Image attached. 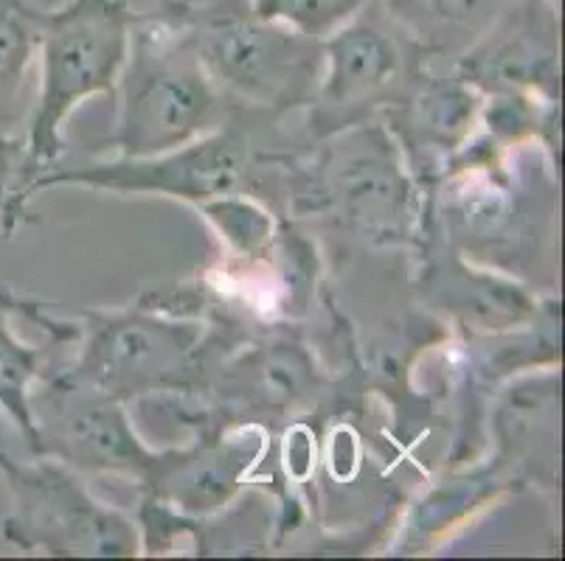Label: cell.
Returning <instances> with one entry per match:
<instances>
[{"label": "cell", "mask_w": 565, "mask_h": 561, "mask_svg": "<svg viewBox=\"0 0 565 561\" xmlns=\"http://www.w3.org/2000/svg\"><path fill=\"white\" fill-rule=\"evenodd\" d=\"M32 455H49L85 475H113L141 486L158 450L138 435L125 401L96 393L51 370L32 390Z\"/></svg>", "instance_id": "11"}, {"label": "cell", "mask_w": 565, "mask_h": 561, "mask_svg": "<svg viewBox=\"0 0 565 561\" xmlns=\"http://www.w3.org/2000/svg\"><path fill=\"white\" fill-rule=\"evenodd\" d=\"M521 149L476 132L423 188V239L441 241L472 265L532 287L534 259H543V228L554 219L557 203L554 188L534 197L526 174L515 169Z\"/></svg>", "instance_id": "2"}, {"label": "cell", "mask_w": 565, "mask_h": 561, "mask_svg": "<svg viewBox=\"0 0 565 561\" xmlns=\"http://www.w3.org/2000/svg\"><path fill=\"white\" fill-rule=\"evenodd\" d=\"M163 9L234 105L270 118L310 107L323 71V40L262 18L248 0H163Z\"/></svg>", "instance_id": "4"}, {"label": "cell", "mask_w": 565, "mask_h": 561, "mask_svg": "<svg viewBox=\"0 0 565 561\" xmlns=\"http://www.w3.org/2000/svg\"><path fill=\"white\" fill-rule=\"evenodd\" d=\"M38 3L0 0V136H23L32 110L29 79L38 62Z\"/></svg>", "instance_id": "19"}, {"label": "cell", "mask_w": 565, "mask_h": 561, "mask_svg": "<svg viewBox=\"0 0 565 561\" xmlns=\"http://www.w3.org/2000/svg\"><path fill=\"white\" fill-rule=\"evenodd\" d=\"M20 169H23V143H20V138L0 136V230H3V239L12 236V214L20 188Z\"/></svg>", "instance_id": "22"}, {"label": "cell", "mask_w": 565, "mask_h": 561, "mask_svg": "<svg viewBox=\"0 0 565 561\" xmlns=\"http://www.w3.org/2000/svg\"><path fill=\"white\" fill-rule=\"evenodd\" d=\"M484 96L448 65L428 62L380 121L397 143L405 166L419 188H428L456 154L481 130Z\"/></svg>", "instance_id": "14"}, {"label": "cell", "mask_w": 565, "mask_h": 561, "mask_svg": "<svg viewBox=\"0 0 565 561\" xmlns=\"http://www.w3.org/2000/svg\"><path fill=\"white\" fill-rule=\"evenodd\" d=\"M76 346L74 359L54 374L130 404L150 396H192L217 339L205 317L138 298L130 306L85 312Z\"/></svg>", "instance_id": "7"}, {"label": "cell", "mask_w": 565, "mask_h": 561, "mask_svg": "<svg viewBox=\"0 0 565 561\" xmlns=\"http://www.w3.org/2000/svg\"><path fill=\"white\" fill-rule=\"evenodd\" d=\"M287 219H321L374 247L423 239V188L383 121L285 152Z\"/></svg>", "instance_id": "1"}, {"label": "cell", "mask_w": 565, "mask_h": 561, "mask_svg": "<svg viewBox=\"0 0 565 561\" xmlns=\"http://www.w3.org/2000/svg\"><path fill=\"white\" fill-rule=\"evenodd\" d=\"M495 472L503 483L546 477L557 466V365L541 377H521L498 399Z\"/></svg>", "instance_id": "16"}, {"label": "cell", "mask_w": 565, "mask_h": 561, "mask_svg": "<svg viewBox=\"0 0 565 561\" xmlns=\"http://www.w3.org/2000/svg\"><path fill=\"white\" fill-rule=\"evenodd\" d=\"M428 62L380 0L358 12L323 40L321 82L301 112L305 143L377 121Z\"/></svg>", "instance_id": "10"}, {"label": "cell", "mask_w": 565, "mask_h": 561, "mask_svg": "<svg viewBox=\"0 0 565 561\" xmlns=\"http://www.w3.org/2000/svg\"><path fill=\"white\" fill-rule=\"evenodd\" d=\"M515 0H380L434 65H450Z\"/></svg>", "instance_id": "18"}, {"label": "cell", "mask_w": 565, "mask_h": 561, "mask_svg": "<svg viewBox=\"0 0 565 561\" xmlns=\"http://www.w3.org/2000/svg\"><path fill=\"white\" fill-rule=\"evenodd\" d=\"M113 99L118 101L110 138L116 158H150L198 141L223 127L236 107L205 74L183 29L163 7L136 12Z\"/></svg>", "instance_id": "6"}, {"label": "cell", "mask_w": 565, "mask_h": 561, "mask_svg": "<svg viewBox=\"0 0 565 561\" xmlns=\"http://www.w3.org/2000/svg\"><path fill=\"white\" fill-rule=\"evenodd\" d=\"M330 390L332 377L318 354L290 326H274L236 339L217 337L198 390L181 399V413L194 430L254 424L274 432L299 424Z\"/></svg>", "instance_id": "8"}, {"label": "cell", "mask_w": 565, "mask_h": 561, "mask_svg": "<svg viewBox=\"0 0 565 561\" xmlns=\"http://www.w3.org/2000/svg\"><path fill=\"white\" fill-rule=\"evenodd\" d=\"M136 12L127 0H63L60 7L38 3L40 85L25 118L23 169L14 199L12 234L29 223L34 183L60 166L68 152L71 116L94 96H116L125 68Z\"/></svg>", "instance_id": "3"}, {"label": "cell", "mask_w": 565, "mask_h": 561, "mask_svg": "<svg viewBox=\"0 0 565 561\" xmlns=\"http://www.w3.org/2000/svg\"><path fill=\"white\" fill-rule=\"evenodd\" d=\"M267 446L270 432L262 427H205L181 450H158L138 488L143 500L178 517L212 519L243 497Z\"/></svg>", "instance_id": "12"}, {"label": "cell", "mask_w": 565, "mask_h": 561, "mask_svg": "<svg viewBox=\"0 0 565 561\" xmlns=\"http://www.w3.org/2000/svg\"><path fill=\"white\" fill-rule=\"evenodd\" d=\"M256 14L292 25L301 34L327 40L335 29L377 0H248Z\"/></svg>", "instance_id": "21"}, {"label": "cell", "mask_w": 565, "mask_h": 561, "mask_svg": "<svg viewBox=\"0 0 565 561\" xmlns=\"http://www.w3.org/2000/svg\"><path fill=\"white\" fill-rule=\"evenodd\" d=\"M423 253V301L445 309L459 326L481 334L515 332L543 321V312L557 301L541 303L532 287L503 272L487 270L436 239L416 245Z\"/></svg>", "instance_id": "15"}, {"label": "cell", "mask_w": 565, "mask_h": 561, "mask_svg": "<svg viewBox=\"0 0 565 561\" xmlns=\"http://www.w3.org/2000/svg\"><path fill=\"white\" fill-rule=\"evenodd\" d=\"M259 110L236 105L223 127L192 143L150 158H113L90 166H54L34 183V197L56 185H82L116 197H169L205 205L228 194L270 199L285 194V152L292 147L262 143ZM274 203V199H270Z\"/></svg>", "instance_id": "5"}, {"label": "cell", "mask_w": 565, "mask_h": 561, "mask_svg": "<svg viewBox=\"0 0 565 561\" xmlns=\"http://www.w3.org/2000/svg\"><path fill=\"white\" fill-rule=\"evenodd\" d=\"M448 68L484 99L559 105V0H515Z\"/></svg>", "instance_id": "13"}, {"label": "cell", "mask_w": 565, "mask_h": 561, "mask_svg": "<svg viewBox=\"0 0 565 561\" xmlns=\"http://www.w3.org/2000/svg\"><path fill=\"white\" fill-rule=\"evenodd\" d=\"M203 219L223 241V259L228 265L265 256L279 239L287 216L256 194H228L200 205Z\"/></svg>", "instance_id": "20"}, {"label": "cell", "mask_w": 565, "mask_h": 561, "mask_svg": "<svg viewBox=\"0 0 565 561\" xmlns=\"http://www.w3.org/2000/svg\"><path fill=\"white\" fill-rule=\"evenodd\" d=\"M0 477L9 488L3 539L20 553L51 559L141 555L138 519L94 497L79 472L63 461L49 455L18 461L0 450Z\"/></svg>", "instance_id": "9"}, {"label": "cell", "mask_w": 565, "mask_h": 561, "mask_svg": "<svg viewBox=\"0 0 565 561\" xmlns=\"http://www.w3.org/2000/svg\"><path fill=\"white\" fill-rule=\"evenodd\" d=\"M23 295L0 290V416L23 435L25 446L34 439L32 421V390L49 377L54 365V354L79 339V321H60L49 328V343L34 346L25 343L12 328V317L18 315Z\"/></svg>", "instance_id": "17"}]
</instances>
